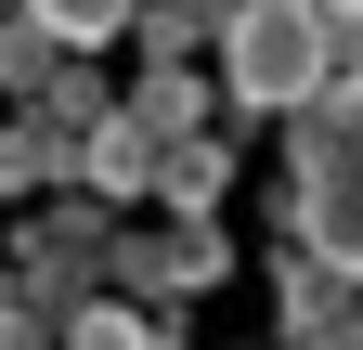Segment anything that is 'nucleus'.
Here are the masks:
<instances>
[{
  "label": "nucleus",
  "instance_id": "f257e3e1",
  "mask_svg": "<svg viewBox=\"0 0 363 350\" xmlns=\"http://www.w3.org/2000/svg\"><path fill=\"white\" fill-rule=\"evenodd\" d=\"M220 78H234V104H259V117H311L337 91L325 13H311V0H247V13H220Z\"/></svg>",
  "mask_w": 363,
  "mask_h": 350
},
{
  "label": "nucleus",
  "instance_id": "f03ea898",
  "mask_svg": "<svg viewBox=\"0 0 363 350\" xmlns=\"http://www.w3.org/2000/svg\"><path fill=\"white\" fill-rule=\"evenodd\" d=\"M298 247L363 286V91H325L298 117Z\"/></svg>",
  "mask_w": 363,
  "mask_h": 350
},
{
  "label": "nucleus",
  "instance_id": "7ed1b4c3",
  "mask_svg": "<svg viewBox=\"0 0 363 350\" xmlns=\"http://www.w3.org/2000/svg\"><path fill=\"white\" fill-rule=\"evenodd\" d=\"M234 273V247H220V221H156V234H117L104 247V298H195V286H220Z\"/></svg>",
  "mask_w": 363,
  "mask_h": 350
},
{
  "label": "nucleus",
  "instance_id": "20e7f679",
  "mask_svg": "<svg viewBox=\"0 0 363 350\" xmlns=\"http://www.w3.org/2000/svg\"><path fill=\"white\" fill-rule=\"evenodd\" d=\"M156 169H169V143H156V130L130 117V104H117V117H104V130L78 143V182L104 195V208H117V195H156Z\"/></svg>",
  "mask_w": 363,
  "mask_h": 350
},
{
  "label": "nucleus",
  "instance_id": "39448f33",
  "mask_svg": "<svg viewBox=\"0 0 363 350\" xmlns=\"http://www.w3.org/2000/svg\"><path fill=\"white\" fill-rule=\"evenodd\" d=\"M39 182H78V130L13 117V130H0V195H39Z\"/></svg>",
  "mask_w": 363,
  "mask_h": 350
},
{
  "label": "nucleus",
  "instance_id": "423d86ee",
  "mask_svg": "<svg viewBox=\"0 0 363 350\" xmlns=\"http://www.w3.org/2000/svg\"><path fill=\"white\" fill-rule=\"evenodd\" d=\"M220 182H234V143H208V130H195V143H169L156 208H169V221H208V208H220Z\"/></svg>",
  "mask_w": 363,
  "mask_h": 350
},
{
  "label": "nucleus",
  "instance_id": "0eeeda50",
  "mask_svg": "<svg viewBox=\"0 0 363 350\" xmlns=\"http://www.w3.org/2000/svg\"><path fill=\"white\" fill-rule=\"evenodd\" d=\"M130 117H143L156 143H195V130H208V91H195L182 65H143V91H130Z\"/></svg>",
  "mask_w": 363,
  "mask_h": 350
},
{
  "label": "nucleus",
  "instance_id": "6e6552de",
  "mask_svg": "<svg viewBox=\"0 0 363 350\" xmlns=\"http://www.w3.org/2000/svg\"><path fill=\"white\" fill-rule=\"evenodd\" d=\"M65 350H169V312H130V298H91V312H65Z\"/></svg>",
  "mask_w": 363,
  "mask_h": 350
},
{
  "label": "nucleus",
  "instance_id": "1a4fd4ad",
  "mask_svg": "<svg viewBox=\"0 0 363 350\" xmlns=\"http://www.w3.org/2000/svg\"><path fill=\"white\" fill-rule=\"evenodd\" d=\"M52 78H65V52H52V26H39V13H0V91H52Z\"/></svg>",
  "mask_w": 363,
  "mask_h": 350
},
{
  "label": "nucleus",
  "instance_id": "9d476101",
  "mask_svg": "<svg viewBox=\"0 0 363 350\" xmlns=\"http://www.w3.org/2000/svg\"><path fill=\"white\" fill-rule=\"evenodd\" d=\"M325 312H350V273H325V259L298 247V259H286V337H298V324H325Z\"/></svg>",
  "mask_w": 363,
  "mask_h": 350
},
{
  "label": "nucleus",
  "instance_id": "9b49d317",
  "mask_svg": "<svg viewBox=\"0 0 363 350\" xmlns=\"http://www.w3.org/2000/svg\"><path fill=\"white\" fill-rule=\"evenodd\" d=\"M0 350H65V312H52V298H26L13 273H0Z\"/></svg>",
  "mask_w": 363,
  "mask_h": 350
},
{
  "label": "nucleus",
  "instance_id": "f8f14e48",
  "mask_svg": "<svg viewBox=\"0 0 363 350\" xmlns=\"http://www.w3.org/2000/svg\"><path fill=\"white\" fill-rule=\"evenodd\" d=\"M143 39H156V65H182L195 39H220V13H195V0H169V13H143Z\"/></svg>",
  "mask_w": 363,
  "mask_h": 350
},
{
  "label": "nucleus",
  "instance_id": "ddd939ff",
  "mask_svg": "<svg viewBox=\"0 0 363 350\" xmlns=\"http://www.w3.org/2000/svg\"><path fill=\"white\" fill-rule=\"evenodd\" d=\"M39 26H52V52H65V65L91 52V39H117V13H104V0H65V13H39Z\"/></svg>",
  "mask_w": 363,
  "mask_h": 350
},
{
  "label": "nucleus",
  "instance_id": "4468645a",
  "mask_svg": "<svg viewBox=\"0 0 363 350\" xmlns=\"http://www.w3.org/2000/svg\"><path fill=\"white\" fill-rule=\"evenodd\" d=\"M286 350H363V298H350V312H325V324H298Z\"/></svg>",
  "mask_w": 363,
  "mask_h": 350
},
{
  "label": "nucleus",
  "instance_id": "2eb2a0df",
  "mask_svg": "<svg viewBox=\"0 0 363 350\" xmlns=\"http://www.w3.org/2000/svg\"><path fill=\"white\" fill-rule=\"evenodd\" d=\"M0 130H13V117H0Z\"/></svg>",
  "mask_w": 363,
  "mask_h": 350
}]
</instances>
